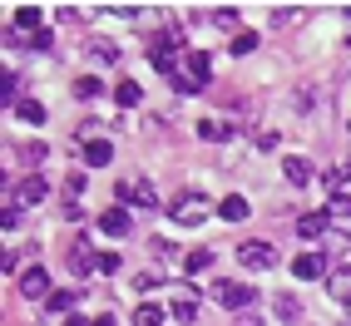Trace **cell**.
<instances>
[{
	"instance_id": "obj_1",
	"label": "cell",
	"mask_w": 351,
	"mask_h": 326,
	"mask_svg": "<svg viewBox=\"0 0 351 326\" xmlns=\"http://www.w3.org/2000/svg\"><path fill=\"white\" fill-rule=\"evenodd\" d=\"M208 79H213V55H203V50H193L189 60H183L178 75H169V84L178 89V95H193V89H203Z\"/></svg>"
},
{
	"instance_id": "obj_2",
	"label": "cell",
	"mask_w": 351,
	"mask_h": 326,
	"mask_svg": "<svg viewBox=\"0 0 351 326\" xmlns=\"http://www.w3.org/2000/svg\"><path fill=\"white\" fill-rule=\"evenodd\" d=\"M149 55H154V64H158V75H178L183 69V30H169V35H154L149 40Z\"/></svg>"
},
{
	"instance_id": "obj_3",
	"label": "cell",
	"mask_w": 351,
	"mask_h": 326,
	"mask_svg": "<svg viewBox=\"0 0 351 326\" xmlns=\"http://www.w3.org/2000/svg\"><path fill=\"white\" fill-rule=\"evenodd\" d=\"M173 223H183V227L208 223V198L203 193H178L173 198Z\"/></svg>"
},
{
	"instance_id": "obj_4",
	"label": "cell",
	"mask_w": 351,
	"mask_h": 326,
	"mask_svg": "<svg viewBox=\"0 0 351 326\" xmlns=\"http://www.w3.org/2000/svg\"><path fill=\"white\" fill-rule=\"evenodd\" d=\"M45 198H50V183H45L40 173L20 178L15 188H10V208H35V203H45Z\"/></svg>"
},
{
	"instance_id": "obj_5",
	"label": "cell",
	"mask_w": 351,
	"mask_h": 326,
	"mask_svg": "<svg viewBox=\"0 0 351 326\" xmlns=\"http://www.w3.org/2000/svg\"><path fill=\"white\" fill-rule=\"evenodd\" d=\"M119 203L124 208H158V193H154V183L134 178V183H119Z\"/></svg>"
},
{
	"instance_id": "obj_6",
	"label": "cell",
	"mask_w": 351,
	"mask_h": 326,
	"mask_svg": "<svg viewBox=\"0 0 351 326\" xmlns=\"http://www.w3.org/2000/svg\"><path fill=\"white\" fill-rule=\"evenodd\" d=\"M238 262L252 267V272H267V267L277 262V252H272V242H243V247H238Z\"/></svg>"
},
{
	"instance_id": "obj_7",
	"label": "cell",
	"mask_w": 351,
	"mask_h": 326,
	"mask_svg": "<svg viewBox=\"0 0 351 326\" xmlns=\"http://www.w3.org/2000/svg\"><path fill=\"white\" fill-rule=\"evenodd\" d=\"M218 301H223L228 312H243V307L257 301V292L252 287H238V282H218Z\"/></svg>"
},
{
	"instance_id": "obj_8",
	"label": "cell",
	"mask_w": 351,
	"mask_h": 326,
	"mask_svg": "<svg viewBox=\"0 0 351 326\" xmlns=\"http://www.w3.org/2000/svg\"><path fill=\"white\" fill-rule=\"evenodd\" d=\"M326 292H332V301H351V262L326 272Z\"/></svg>"
},
{
	"instance_id": "obj_9",
	"label": "cell",
	"mask_w": 351,
	"mask_h": 326,
	"mask_svg": "<svg viewBox=\"0 0 351 326\" xmlns=\"http://www.w3.org/2000/svg\"><path fill=\"white\" fill-rule=\"evenodd\" d=\"M20 292H25V297H45V292H50V272H45V267H25V272H20Z\"/></svg>"
},
{
	"instance_id": "obj_10",
	"label": "cell",
	"mask_w": 351,
	"mask_h": 326,
	"mask_svg": "<svg viewBox=\"0 0 351 326\" xmlns=\"http://www.w3.org/2000/svg\"><path fill=\"white\" fill-rule=\"evenodd\" d=\"M80 153H84V163H89V168H104V163L114 158V144H104V138H84V144H80Z\"/></svg>"
},
{
	"instance_id": "obj_11",
	"label": "cell",
	"mask_w": 351,
	"mask_h": 326,
	"mask_svg": "<svg viewBox=\"0 0 351 326\" xmlns=\"http://www.w3.org/2000/svg\"><path fill=\"white\" fill-rule=\"evenodd\" d=\"M322 262H326V258H317V252H302V258H292V277L317 282V277H322Z\"/></svg>"
},
{
	"instance_id": "obj_12",
	"label": "cell",
	"mask_w": 351,
	"mask_h": 326,
	"mask_svg": "<svg viewBox=\"0 0 351 326\" xmlns=\"http://www.w3.org/2000/svg\"><path fill=\"white\" fill-rule=\"evenodd\" d=\"M282 178L292 183V188H307V183H312V163L307 158H287L282 163Z\"/></svg>"
},
{
	"instance_id": "obj_13",
	"label": "cell",
	"mask_w": 351,
	"mask_h": 326,
	"mask_svg": "<svg viewBox=\"0 0 351 326\" xmlns=\"http://www.w3.org/2000/svg\"><path fill=\"white\" fill-rule=\"evenodd\" d=\"M99 227L109 232V238H124V232H129L134 223H129V213H124V208H109V213L99 218Z\"/></svg>"
},
{
	"instance_id": "obj_14",
	"label": "cell",
	"mask_w": 351,
	"mask_h": 326,
	"mask_svg": "<svg viewBox=\"0 0 351 326\" xmlns=\"http://www.w3.org/2000/svg\"><path fill=\"white\" fill-rule=\"evenodd\" d=\"M173 316H178V321H193V316H198V297H193L189 287L173 292Z\"/></svg>"
},
{
	"instance_id": "obj_15",
	"label": "cell",
	"mask_w": 351,
	"mask_h": 326,
	"mask_svg": "<svg viewBox=\"0 0 351 326\" xmlns=\"http://www.w3.org/2000/svg\"><path fill=\"white\" fill-rule=\"evenodd\" d=\"M218 218H223V223H243V218H247V198H238V193L223 198V203H218Z\"/></svg>"
},
{
	"instance_id": "obj_16",
	"label": "cell",
	"mask_w": 351,
	"mask_h": 326,
	"mask_svg": "<svg viewBox=\"0 0 351 326\" xmlns=\"http://www.w3.org/2000/svg\"><path fill=\"white\" fill-rule=\"evenodd\" d=\"M297 232H302V238H326V213H302Z\"/></svg>"
},
{
	"instance_id": "obj_17",
	"label": "cell",
	"mask_w": 351,
	"mask_h": 326,
	"mask_svg": "<svg viewBox=\"0 0 351 326\" xmlns=\"http://www.w3.org/2000/svg\"><path fill=\"white\" fill-rule=\"evenodd\" d=\"M134 326H163V307L158 301H144V307L134 312Z\"/></svg>"
},
{
	"instance_id": "obj_18",
	"label": "cell",
	"mask_w": 351,
	"mask_h": 326,
	"mask_svg": "<svg viewBox=\"0 0 351 326\" xmlns=\"http://www.w3.org/2000/svg\"><path fill=\"white\" fill-rule=\"evenodd\" d=\"M84 50H89V60H99V64H114V60H119V50H114L109 40H89Z\"/></svg>"
},
{
	"instance_id": "obj_19",
	"label": "cell",
	"mask_w": 351,
	"mask_h": 326,
	"mask_svg": "<svg viewBox=\"0 0 351 326\" xmlns=\"http://www.w3.org/2000/svg\"><path fill=\"white\" fill-rule=\"evenodd\" d=\"M114 99H119V104L129 109V104H138V99H144V89H138L134 79H119V84H114Z\"/></svg>"
},
{
	"instance_id": "obj_20",
	"label": "cell",
	"mask_w": 351,
	"mask_h": 326,
	"mask_svg": "<svg viewBox=\"0 0 351 326\" xmlns=\"http://www.w3.org/2000/svg\"><path fill=\"white\" fill-rule=\"evenodd\" d=\"M15 114H20L25 124H45V104H35V99H20V104H15Z\"/></svg>"
},
{
	"instance_id": "obj_21",
	"label": "cell",
	"mask_w": 351,
	"mask_h": 326,
	"mask_svg": "<svg viewBox=\"0 0 351 326\" xmlns=\"http://www.w3.org/2000/svg\"><path fill=\"white\" fill-rule=\"evenodd\" d=\"M45 307H50L55 316H64L69 307H75V292H50V301H45Z\"/></svg>"
},
{
	"instance_id": "obj_22",
	"label": "cell",
	"mask_w": 351,
	"mask_h": 326,
	"mask_svg": "<svg viewBox=\"0 0 351 326\" xmlns=\"http://www.w3.org/2000/svg\"><path fill=\"white\" fill-rule=\"evenodd\" d=\"M257 50V35L252 30H238V35H232V55H252Z\"/></svg>"
},
{
	"instance_id": "obj_23",
	"label": "cell",
	"mask_w": 351,
	"mask_h": 326,
	"mask_svg": "<svg viewBox=\"0 0 351 326\" xmlns=\"http://www.w3.org/2000/svg\"><path fill=\"white\" fill-rule=\"evenodd\" d=\"M277 316H282V321H297V316H302V307H297V297H287V292L277 297Z\"/></svg>"
},
{
	"instance_id": "obj_24",
	"label": "cell",
	"mask_w": 351,
	"mask_h": 326,
	"mask_svg": "<svg viewBox=\"0 0 351 326\" xmlns=\"http://www.w3.org/2000/svg\"><path fill=\"white\" fill-rule=\"evenodd\" d=\"M326 213H332V218H351V198L346 193H332V198H326Z\"/></svg>"
},
{
	"instance_id": "obj_25",
	"label": "cell",
	"mask_w": 351,
	"mask_h": 326,
	"mask_svg": "<svg viewBox=\"0 0 351 326\" xmlns=\"http://www.w3.org/2000/svg\"><path fill=\"white\" fill-rule=\"evenodd\" d=\"M99 89H104V84H99L95 75H84V79H75V95H80V99H95Z\"/></svg>"
},
{
	"instance_id": "obj_26",
	"label": "cell",
	"mask_w": 351,
	"mask_h": 326,
	"mask_svg": "<svg viewBox=\"0 0 351 326\" xmlns=\"http://www.w3.org/2000/svg\"><path fill=\"white\" fill-rule=\"evenodd\" d=\"M208 262H213V252H208V247H198V252H189V262H183V272H203Z\"/></svg>"
},
{
	"instance_id": "obj_27",
	"label": "cell",
	"mask_w": 351,
	"mask_h": 326,
	"mask_svg": "<svg viewBox=\"0 0 351 326\" xmlns=\"http://www.w3.org/2000/svg\"><path fill=\"white\" fill-rule=\"evenodd\" d=\"M198 134L208 138V144H213V138H228V129H223L218 119H203V124H198Z\"/></svg>"
},
{
	"instance_id": "obj_28",
	"label": "cell",
	"mask_w": 351,
	"mask_h": 326,
	"mask_svg": "<svg viewBox=\"0 0 351 326\" xmlns=\"http://www.w3.org/2000/svg\"><path fill=\"white\" fill-rule=\"evenodd\" d=\"M95 272H104V277L119 272V258H114V252H99V258H95Z\"/></svg>"
},
{
	"instance_id": "obj_29",
	"label": "cell",
	"mask_w": 351,
	"mask_h": 326,
	"mask_svg": "<svg viewBox=\"0 0 351 326\" xmlns=\"http://www.w3.org/2000/svg\"><path fill=\"white\" fill-rule=\"evenodd\" d=\"M0 223H5V232H15V227H20V208H10V203H5V213H0Z\"/></svg>"
},
{
	"instance_id": "obj_30",
	"label": "cell",
	"mask_w": 351,
	"mask_h": 326,
	"mask_svg": "<svg viewBox=\"0 0 351 326\" xmlns=\"http://www.w3.org/2000/svg\"><path fill=\"white\" fill-rule=\"evenodd\" d=\"M213 20H218L223 30H232V25H238V15H232V10H213Z\"/></svg>"
},
{
	"instance_id": "obj_31",
	"label": "cell",
	"mask_w": 351,
	"mask_h": 326,
	"mask_svg": "<svg viewBox=\"0 0 351 326\" xmlns=\"http://www.w3.org/2000/svg\"><path fill=\"white\" fill-rule=\"evenodd\" d=\"M89 326H114V316H95V321H89Z\"/></svg>"
},
{
	"instance_id": "obj_32",
	"label": "cell",
	"mask_w": 351,
	"mask_h": 326,
	"mask_svg": "<svg viewBox=\"0 0 351 326\" xmlns=\"http://www.w3.org/2000/svg\"><path fill=\"white\" fill-rule=\"evenodd\" d=\"M64 326H89V321H84V316H69V321H64Z\"/></svg>"
},
{
	"instance_id": "obj_33",
	"label": "cell",
	"mask_w": 351,
	"mask_h": 326,
	"mask_svg": "<svg viewBox=\"0 0 351 326\" xmlns=\"http://www.w3.org/2000/svg\"><path fill=\"white\" fill-rule=\"evenodd\" d=\"M341 326H351V321H341Z\"/></svg>"
}]
</instances>
